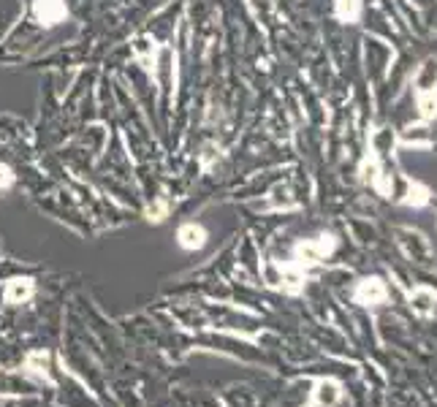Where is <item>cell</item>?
I'll list each match as a JSON object with an SVG mask.
<instances>
[{
	"instance_id": "cell-1",
	"label": "cell",
	"mask_w": 437,
	"mask_h": 407,
	"mask_svg": "<svg viewBox=\"0 0 437 407\" xmlns=\"http://www.w3.org/2000/svg\"><path fill=\"white\" fill-rule=\"evenodd\" d=\"M31 16L41 28H58L68 19V6L65 0H33Z\"/></svg>"
},
{
	"instance_id": "cell-2",
	"label": "cell",
	"mask_w": 437,
	"mask_h": 407,
	"mask_svg": "<svg viewBox=\"0 0 437 407\" xmlns=\"http://www.w3.org/2000/svg\"><path fill=\"white\" fill-rule=\"evenodd\" d=\"M33 293H36V283H33L31 277H14V280H9L6 288H3V299L9 304L28 302Z\"/></svg>"
},
{
	"instance_id": "cell-3",
	"label": "cell",
	"mask_w": 437,
	"mask_h": 407,
	"mask_svg": "<svg viewBox=\"0 0 437 407\" xmlns=\"http://www.w3.org/2000/svg\"><path fill=\"white\" fill-rule=\"evenodd\" d=\"M177 242L182 250H201L207 244V228L198 223H185L177 231Z\"/></svg>"
},
{
	"instance_id": "cell-4",
	"label": "cell",
	"mask_w": 437,
	"mask_h": 407,
	"mask_svg": "<svg viewBox=\"0 0 437 407\" xmlns=\"http://www.w3.org/2000/svg\"><path fill=\"white\" fill-rule=\"evenodd\" d=\"M334 16L342 25H359L364 16V0H334Z\"/></svg>"
},
{
	"instance_id": "cell-5",
	"label": "cell",
	"mask_w": 437,
	"mask_h": 407,
	"mask_svg": "<svg viewBox=\"0 0 437 407\" xmlns=\"http://www.w3.org/2000/svg\"><path fill=\"white\" fill-rule=\"evenodd\" d=\"M416 106H419L421 120H437V85L419 87L416 90Z\"/></svg>"
},
{
	"instance_id": "cell-6",
	"label": "cell",
	"mask_w": 437,
	"mask_h": 407,
	"mask_svg": "<svg viewBox=\"0 0 437 407\" xmlns=\"http://www.w3.org/2000/svg\"><path fill=\"white\" fill-rule=\"evenodd\" d=\"M46 362H49V356H46L44 350H36V353H31V356L25 359V375L36 377V380H41V383H52Z\"/></svg>"
},
{
	"instance_id": "cell-7",
	"label": "cell",
	"mask_w": 437,
	"mask_h": 407,
	"mask_svg": "<svg viewBox=\"0 0 437 407\" xmlns=\"http://www.w3.org/2000/svg\"><path fill=\"white\" fill-rule=\"evenodd\" d=\"M386 296V291H383V283L380 280H362V286L356 291V299L359 302H375V299H383Z\"/></svg>"
},
{
	"instance_id": "cell-8",
	"label": "cell",
	"mask_w": 437,
	"mask_h": 407,
	"mask_svg": "<svg viewBox=\"0 0 437 407\" xmlns=\"http://www.w3.org/2000/svg\"><path fill=\"white\" fill-rule=\"evenodd\" d=\"M144 215H147V220H150V223H163V220H166V215H168V204L163 201V198H158L155 204L147 207Z\"/></svg>"
},
{
	"instance_id": "cell-9",
	"label": "cell",
	"mask_w": 437,
	"mask_h": 407,
	"mask_svg": "<svg viewBox=\"0 0 437 407\" xmlns=\"http://www.w3.org/2000/svg\"><path fill=\"white\" fill-rule=\"evenodd\" d=\"M14 171H11V166H6V163H0V193L3 190H9V188H14Z\"/></svg>"
}]
</instances>
